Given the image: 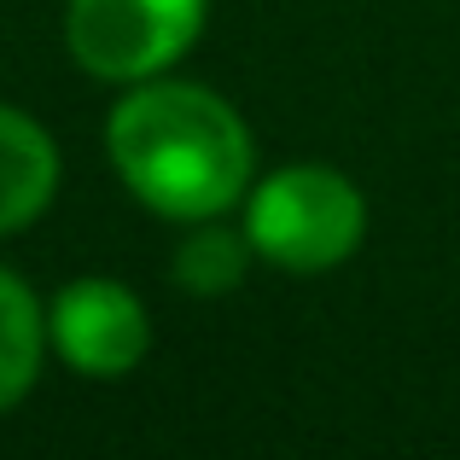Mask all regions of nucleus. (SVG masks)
<instances>
[{
  "mask_svg": "<svg viewBox=\"0 0 460 460\" xmlns=\"http://www.w3.org/2000/svg\"><path fill=\"white\" fill-rule=\"evenodd\" d=\"M58 181H65V157L47 123L0 100V239L41 222L47 204L58 199Z\"/></svg>",
  "mask_w": 460,
  "mask_h": 460,
  "instance_id": "nucleus-5",
  "label": "nucleus"
},
{
  "mask_svg": "<svg viewBox=\"0 0 460 460\" xmlns=\"http://www.w3.org/2000/svg\"><path fill=\"white\" fill-rule=\"evenodd\" d=\"M47 349L76 379H128L152 349V314L135 286L76 274L47 297Z\"/></svg>",
  "mask_w": 460,
  "mask_h": 460,
  "instance_id": "nucleus-4",
  "label": "nucleus"
},
{
  "mask_svg": "<svg viewBox=\"0 0 460 460\" xmlns=\"http://www.w3.org/2000/svg\"><path fill=\"white\" fill-rule=\"evenodd\" d=\"M251 262H257V245H251L245 222L227 227V216H204V222H187V234L169 251V274H175L181 292L192 297H227L245 286Z\"/></svg>",
  "mask_w": 460,
  "mask_h": 460,
  "instance_id": "nucleus-6",
  "label": "nucleus"
},
{
  "mask_svg": "<svg viewBox=\"0 0 460 460\" xmlns=\"http://www.w3.org/2000/svg\"><path fill=\"white\" fill-rule=\"evenodd\" d=\"M47 361V304L23 274L0 262V414L23 402Z\"/></svg>",
  "mask_w": 460,
  "mask_h": 460,
  "instance_id": "nucleus-7",
  "label": "nucleus"
},
{
  "mask_svg": "<svg viewBox=\"0 0 460 460\" xmlns=\"http://www.w3.org/2000/svg\"><path fill=\"white\" fill-rule=\"evenodd\" d=\"M105 157L128 199L181 227L239 210L257 181V140L239 105L181 76H146L117 93Z\"/></svg>",
  "mask_w": 460,
  "mask_h": 460,
  "instance_id": "nucleus-1",
  "label": "nucleus"
},
{
  "mask_svg": "<svg viewBox=\"0 0 460 460\" xmlns=\"http://www.w3.org/2000/svg\"><path fill=\"white\" fill-rule=\"evenodd\" d=\"M245 234L257 262L280 274H332L367 239V199L332 164H280L251 181L245 192Z\"/></svg>",
  "mask_w": 460,
  "mask_h": 460,
  "instance_id": "nucleus-2",
  "label": "nucleus"
},
{
  "mask_svg": "<svg viewBox=\"0 0 460 460\" xmlns=\"http://www.w3.org/2000/svg\"><path fill=\"white\" fill-rule=\"evenodd\" d=\"M210 0H65V47L93 82L169 76L204 35Z\"/></svg>",
  "mask_w": 460,
  "mask_h": 460,
  "instance_id": "nucleus-3",
  "label": "nucleus"
}]
</instances>
